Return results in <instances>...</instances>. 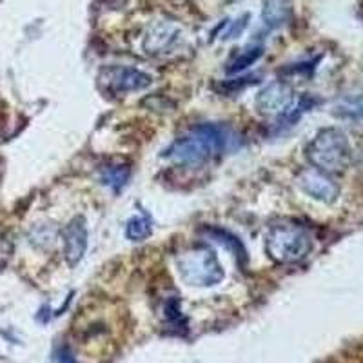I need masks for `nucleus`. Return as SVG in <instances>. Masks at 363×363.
<instances>
[{
    "instance_id": "obj_1",
    "label": "nucleus",
    "mask_w": 363,
    "mask_h": 363,
    "mask_svg": "<svg viewBox=\"0 0 363 363\" xmlns=\"http://www.w3.org/2000/svg\"><path fill=\"white\" fill-rule=\"evenodd\" d=\"M240 136L223 124H199L177 138L162 157L184 165L203 164L225 151L238 147Z\"/></svg>"
},
{
    "instance_id": "obj_2",
    "label": "nucleus",
    "mask_w": 363,
    "mask_h": 363,
    "mask_svg": "<svg viewBox=\"0 0 363 363\" xmlns=\"http://www.w3.org/2000/svg\"><path fill=\"white\" fill-rule=\"evenodd\" d=\"M307 160L323 173H342L352 160V147L345 133L338 128H325L314 136L306 149Z\"/></svg>"
},
{
    "instance_id": "obj_3",
    "label": "nucleus",
    "mask_w": 363,
    "mask_h": 363,
    "mask_svg": "<svg viewBox=\"0 0 363 363\" xmlns=\"http://www.w3.org/2000/svg\"><path fill=\"white\" fill-rule=\"evenodd\" d=\"M180 278L191 287H211L223 280L225 272L215 251L206 245H196L182 252L177 260Z\"/></svg>"
},
{
    "instance_id": "obj_4",
    "label": "nucleus",
    "mask_w": 363,
    "mask_h": 363,
    "mask_svg": "<svg viewBox=\"0 0 363 363\" xmlns=\"http://www.w3.org/2000/svg\"><path fill=\"white\" fill-rule=\"evenodd\" d=\"M265 249L277 264H298L313 251V238L300 225H277L269 231Z\"/></svg>"
},
{
    "instance_id": "obj_5",
    "label": "nucleus",
    "mask_w": 363,
    "mask_h": 363,
    "mask_svg": "<svg viewBox=\"0 0 363 363\" xmlns=\"http://www.w3.org/2000/svg\"><path fill=\"white\" fill-rule=\"evenodd\" d=\"M100 86L113 95H125L133 91H140L151 86L153 79L147 73L135 67L111 66L104 67L99 74Z\"/></svg>"
},
{
    "instance_id": "obj_6",
    "label": "nucleus",
    "mask_w": 363,
    "mask_h": 363,
    "mask_svg": "<svg viewBox=\"0 0 363 363\" xmlns=\"http://www.w3.org/2000/svg\"><path fill=\"white\" fill-rule=\"evenodd\" d=\"M294 99H296V96H294L293 89H291L285 82L277 80V82L265 86L264 89L258 93L255 104L256 109H258L262 115L277 116L278 118V116L284 115V113L293 106Z\"/></svg>"
},
{
    "instance_id": "obj_7",
    "label": "nucleus",
    "mask_w": 363,
    "mask_h": 363,
    "mask_svg": "<svg viewBox=\"0 0 363 363\" xmlns=\"http://www.w3.org/2000/svg\"><path fill=\"white\" fill-rule=\"evenodd\" d=\"M298 186L318 202L333 203L340 196V187L336 186V182L323 171L306 169L298 177Z\"/></svg>"
},
{
    "instance_id": "obj_8",
    "label": "nucleus",
    "mask_w": 363,
    "mask_h": 363,
    "mask_svg": "<svg viewBox=\"0 0 363 363\" xmlns=\"http://www.w3.org/2000/svg\"><path fill=\"white\" fill-rule=\"evenodd\" d=\"M178 37H180V29H178V26H174L173 22H155V24L149 26V29L145 31L142 45H144L145 53L160 55L165 53L167 50H171L174 45V42L178 40Z\"/></svg>"
},
{
    "instance_id": "obj_9",
    "label": "nucleus",
    "mask_w": 363,
    "mask_h": 363,
    "mask_svg": "<svg viewBox=\"0 0 363 363\" xmlns=\"http://www.w3.org/2000/svg\"><path fill=\"white\" fill-rule=\"evenodd\" d=\"M87 249V227L84 216H74L64 229V255L69 265H77Z\"/></svg>"
},
{
    "instance_id": "obj_10",
    "label": "nucleus",
    "mask_w": 363,
    "mask_h": 363,
    "mask_svg": "<svg viewBox=\"0 0 363 363\" xmlns=\"http://www.w3.org/2000/svg\"><path fill=\"white\" fill-rule=\"evenodd\" d=\"M291 15H293V0H264L262 4V21L271 29L287 24Z\"/></svg>"
},
{
    "instance_id": "obj_11",
    "label": "nucleus",
    "mask_w": 363,
    "mask_h": 363,
    "mask_svg": "<svg viewBox=\"0 0 363 363\" xmlns=\"http://www.w3.org/2000/svg\"><path fill=\"white\" fill-rule=\"evenodd\" d=\"M333 115L347 120H363V93L342 96L333 106Z\"/></svg>"
},
{
    "instance_id": "obj_12",
    "label": "nucleus",
    "mask_w": 363,
    "mask_h": 363,
    "mask_svg": "<svg viewBox=\"0 0 363 363\" xmlns=\"http://www.w3.org/2000/svg\"><path fill=\"white\" fill-rule=\"evenodd\" d=\"M316 104H318V99H314V96L311 95H303L300 96V99H294L293 106H291L284 115L278 116V125H280V128H285V125H294L298 120L306 115L307 111H311Z\"/></svg>"
},
{
    "instance_id": "obj_13",
    "label": "nucleus",
    "mask_w": 363,
    "mask_h": 363,
    "mask_svg": "<svg viewBox=\"0 0 363 363\" xmlns=\"http://www.w3.org/2000/svg\"><path fill=\"white\" fill-rule=\"evenodd\" d=\"M153 233V225L147 215H135L125 223V236L131 242H144Z\"/></svg>"
},
{
    "instance_id": "obj_14",
    "label": "nucleus",
    "mask_w": 363,
    "mask_h": 363,
    "mask_svg": "<svg viewBox=\"0 0 363 363\" xmlns=\"http://www.w3.org/2000/svg\"><path fill=\"white\" fill-rule=\"evenodd\" d=\"M129 178V167L128 165H108L104 167L100 173V180L104 186L111 187V189L118 191L120 187L124 186Z\"/></svg>"
},
{
    "instance_id": "obj_15",
    "label": "nucleus",
    "mask_w": 363,
    "mask_h": 363,
    "mask_svg": "<svg viewBox=\"0 0 363 363\" xmlns=\"http://www.w3.org/2000/svg\"><path fill=\"white\" fill-rule=\"evenodd\" d=\"M262 48L260 45H251V48H247V50H244L242 53L238 55V57L233 60L231 64H229V67H227V73L229 74H235V73H240V71L247 69L249 66H252V64L258 60V58L262 57Z\"/></svg>"
},
{
    "instance_id": "obj_16",
    "label": "nucleus",
    "mask_w": 363,
    "mask_h": 363,
    "mask_svg": "<svg viewBox=\"0 0 363 363\" xmlns=\"http://www.w3.org/2000/svg\"><path fill=\"white\" fill-rule=\"evenodd\" d=\"M209 235L211 238H215L216 242L227 247L231 252H235V256H238L240 260L244 258L245 260V251H244V245L240 244V240L236 236H233L229 231H223V229H209Z\"/></svg>"
},
{
    "instance_id": "obj_17",
    "label": "nucleus",
    "mask_w": 363,
    "mask_h": 363,
    "mask_svg": "<svg viewBox=\"0 0 363 363\" xmlns=\"http://www.w3.org/2000/svg\"><path fill=\"white\" fill-rule=\"evenodd\" d=\"M165 316H167V320L173 323L180 322L182 320V314H180V301L174 298V300H169L167 301V307H165Z\"/></svg>"
},
{
    "instance_id": "obj_18",
    "label": "nucleus",
    "mask_w": 363,
    "mask_h": 363,
    "mask_svg": "<svg viewBox=\"0 0 363 363\" xmlns=\"http://www.w3.org/2000/svg\"><path fill=\"white\" fill-rule=\"evenodd\" d=\"M258 82V77H244L242 79V82H236V80H229V82H225V86H223V91L225 93H229V91H240L244 89V87L251 86V84Z\"/></svg>"
},
{
    "instance_id": "obj_19",
    "label": "nucleus",
    "mask_w": 363,
    "mask_h": 363,
    "mask_svg": "<svg viewBox=\"0 0 363 363\" xmlns=\"http://www.w3.org/2000/svg\"><path fill=\"white\" fill-rule=\"evenodd\" d=\"M55 359H57V363H77V359L71 356V352L67 349H58L57 354H55Z\"/></svg>"
}]
</instances>
